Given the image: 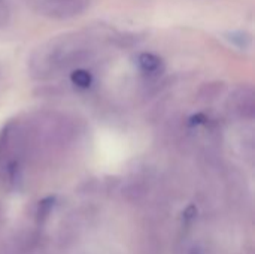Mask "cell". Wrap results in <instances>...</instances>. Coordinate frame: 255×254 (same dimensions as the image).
<instances>
[{
  "label": "cell",
  "instance_id": "6",
  "mask_svg": "<svg viewBox=\"0 0 255 254\" xmlns=\"http://www.w3.org/2000/svg\"><path fill=\"white\" fill-rule=\"evenodd\" d=\"M54 205H55V198L54 196H48V198H45V199H42L39 202L37 216H36L37 217V223H43L48 219V216L51 214Z\"/></svg>",
  "mask_w": 255,
  "mask_h": 254
},
{
  "label": "cell",
  "instance_id": "8",
  "mask_svg": "<svg viewBox=\"0 0 255 254\" xmlns=\"http://www.w3.org/2000/svg\"><path fill=\"white\" fill-rule=\"evenodd\" d=\"M191 254H202V253H200L199 250H193V252H191Z\"/></svg>",
  "mask_w": 255,
  "mask_h": 254
},
{
  "label": "cell",
  "instance_id": "4",
  "mask_svg": "<svg viewBox=\"0 0 255 254\" xmlns=\"http://www.w3.org/2000/svg\"><path fill=\"white\" fill-rule=\"evenodd\" d=\"M224 37L239 49H250L253 46V34L245 31V30H235V31H227Z\"/></svg>",
  "mask_w": 255,
  "mask_h": 254
},
{
  "label": "cell",
  "instance_id": "1",
  "mask_svg": "<svg viewBox=\"0 0 255 254\" xmlns=\"http://www.w3.org/2000/svg\"><path fill=\"white\" fill-rule=\"evenodd\" d=\"M43 15L52 18H69L82 12L88 0H34Z\"/></svg>",
  "mask_w": 255,
  "mask_h": 254
},
{
  "label": "cell",
  "instance_id": "3",
  "mask_svg": "<svg viewBox=\"0 0 255 254\" xmlns=\"http://www.w3.org/2000/svg\"><path fill=\"white\" fill-rule=\"evenodd\" d=\"M137 64L140 70L146 75H157L163 66V61L158 55L151 54V52H142L137 57Z\"/></svg>",
  "mask_w": 255,
  "mask_h": 254
},
{
  "label": "cell",
  "instance_id": "7",
  "mask_svg": "<svg viewBox=\"0 0 255 254\" xmlns=\"http://www.w3.org/2000/svg\"><path fill=\"white\" fill-rule=\"evenodd\" d=\"M206 121V115L205 114H196L190 118V126H199L202 123Z\"/></svg>",
  "mask_w": 255,
  "mask_h": 254
},
{
  "label": "cell",
  "instance_id": "5",
  "mask_svg": "<svg viewBox=\"0 0 255 254\" xmlns=\"http://www.w3.org/2000/svg\"><path fill=\"white\" fill-rule=\"evenodd\" d=\"M70 81L73 85L79 87V88H88L93 82V76L88 70L84 69H75L70 73Z\"/></svg>",
  "mask_w": 255,
  "mask_h": 254
},
{
  "label": "cell",
  "instance_id": "2",
  "mask_svg": "<svg viewBox=\"0 0 255 254\" xmlns=\"http://www.w3.org/2000/svg\"><path fill=\"white\" fill-rule=\"evenodd\" d=\"M233 111L245 120H253L255 115V96L253 87L242 85L235 90L230 99Z\"/></svg>",
  "mask_w": 255,
  "mask_h": 254
}]
</instances>
